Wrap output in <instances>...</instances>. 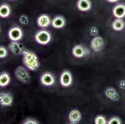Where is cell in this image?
Masks as SVG:
<instances>
[{
    "mask_svg": "<svg viewBox=\"0 0 125 124\" xmlns=\"http://www.w3.org/2000/svg\"><path fill=\"white\" fill-rule=\"evenodd\" d=\"M22 62L25 67L31 71H36L40 66L39 59L33 51L24 49L22 53Z\"/></svg>",
    "mask_w": 125,
    "mask_h": 124,
    "instance_id": "6da1fadb",
    "label": "cell"
},
{
    "mask_svg": "<svg viewBox=\"0 0 125 124\" xmlns=\"http://www.w3.org/2000/svg\"><path fill=\"white\" fill-rule=\"evenodd\" d=\"M34 39L37 44L45 45L51 42L52 36L51 33L47 30L42 29V30H38L35 34Z\"/></svg>",
    "mask_w": 125,
    "mask_h": 124,
    "instance_id": "7a4b0ae2",
    "label": "cell"
},
{
    "mask_svg": "<svg viewBox=\"0 0 125 124\" xmlns=\"http://www.w3.org/2000/svg\"><path fill=\"white\" fill-rule=\"evenodd\" d=\"M14 75L17 79L25 84H28L31 82V75L24 67L19 66L14 70Z\"/></svg>",
    "mask_w": 125,
    "mask_h": 124,
    "instance_id": "3957f363",
    "label": "cell"
},
{
    "mask_svg": "<svg viewBox=\"0 0 125 124\" xmlns=\"http://www.w3.org/2000/svg\"><path fill=\"white\" fill-rule=\"evenodd\" d=\"M73 56L77 58H82L90 53V51L87 47L81 44L75 45L72 50Z\"/></svg>",
    "mask_w": 125,
    "mask_h": 124,
    "instance_id": "277c9868",
    "label": "cell"
},
{
    "mask_svg": "<svg viewBox=\"0 0 125 124\" xmlns=\"http://www.w3.org/2000/svg\"><path fill=\"white\" fill-rule=\"evenodd\" d=\"M8 36L10 40L18 42L22 39L23 37V30L19 26H14L9 30Z\"/></svg>",
    "mask_w": 125,
    "mask_h": 124,
    "instance_id": "5b68a950",
    "label": "cell"
},
{
    "mask_svg": "<svg viewBox=\"0 0 125 124\" xmlns=\"http://www.w3.org/2000/svg\"><path fill=\"white\" fill-rule=\"evenodd\" d=\"M73 83L72 74L69 70H64L60 76V83L63 87H67L71 86Z\"/></svg>",
    "mask_w": 125,
    "mask_h": 124,
    "instance_id": "8992f818",
    "label": "cell"
},
{
    "mask_svg": "<svg viewBox=\"0 0 125 124\" xmlns=\"http://www.w3.org/2000/svg\"><path fill=\"white\" fill-rule=\"evenodd\" d=\"M104 39L101 36H95L90 42V47L94 52L100 51L104 47Z\"/></svg>",
    "mask_w": 125,
    "mask_h": 124,
    "instance_id": "52a82bcc",
    "label": "cell"
},
{
    "mask_svg": "<svg viewBox=\"0 0 125 124\" xmlns=\"http://www.w3.org/2000/svg\"><path fill=\"white\" fill-rule=\"evenodd\" d=\"M40 81L42 85L45 86H51L54 85L55 83V78L54 75L51 73L45 72L41 75L40 78Z\"/></svg>",
    "mask_w": 125,
    "mask_h": 124,
    "instance_id": "ba28073f",
    "label": "cell"
},
{
    "mask_svg": "<svg viewBox=\"0 0 125 124\" xmlns=\"http://www.w3.org/2000/svg\"><path fill=\"white\" fill-rule=\"evenodd\" d=\"M13 103V97L10 93H0V105L3 107L11 106Z\"/></svg>",
    "mask_w": 125,
    "mask_h": 124,
    "instance_id": "9c48e42d",
    "label": "cell"
},
{
    "mask_svg": "<svg viewBox=\"0 0 125 124\" xmlns=\"http://www.w3.org/2000/svg\"><path fill=\"white\" fill-rule=\"evenodd\" d=\"M52 20L49 15L43 14L37 18V24L41 28H47L49 26L51 25Z\"/></svg>",
    "mask_w": 125,
    "mask_h": 124,
    "instance_id": "30bf717a",
    "label": "cell"
},
{
    "mask_svg": "<svg viewBox=\"0 0 125 124\" xmlns=\"http://www.w3.org/2000/svg\"><path fill=\"white\" fill-rule=\"evenodd\" d=\"M51 25L56 29H62L66 25V20L62 16H56L52 20Z\"/></svg>",
    "mask_w": 125,
    "mask_h": 124,
    "instance_id": "8fae6325",
    "label": "cell"
},
{
    "mask_svg": "<svg viewBox=\"0 0 125 124\" xmlns=\"http://www.w3.org/2000/svg\"><path fill=\"white\" fill-rule=\"evenodd\" d=\"M69 121L72 124H77L80 122L82 119V114L78 109H73L69 114Z\"/></svg>",
    "mask_w": 125,
    "mask_h": 124,
    "instance_id": "7c38bea8",
    "label": "cell"
},
{
    "mask_svg": "<svg viewBox=\"0 0 125 124\" xmlns=\"http://www.w3.org/2000/svg\"><path fill=\"white\" fill-rule=\"evenodd\" d=\"M77 7L82 12H87L92 8V2L90 0H78Z\"/></svg>",
    "mask_w": 125,
    "mask_h": 124,
    "instance_id": "4fadbf2b",
    "label": "cell"
},
{
    "mask_svg": "<svg viewBox=\"0 0 125 124\" xmlns=\"http://www.w3.org/2000/svg\"><path fill=\"white\" fill-rule=\"evenodd\" d=\"M9 49L13 54L16 55L22 54L24 50V48L16 41H12L9 44Z\"/></svg>",
    "mask_w": 125,
    "mask_h": 124,
    "instance_id": "5bb4252c",
    "label": "cell"
},
{
    "mask_svg": "<svg viewBox=\"0 0 125 124\" xmlns=\"http://www.w3.org/2000/svg\"><path fill=\"white\" fill-rule=\"evenodd\" d=\"M113 14L116 18H123L125 17V4H118L113 9Z\"/></svg>",
    "mask_w": 125,
    "mask_h": 124,
    "instance_id": "9a60e30c",
    "label": "cell"
},
{
    "mask_svg": "<svg viewBox=\"0 0 125 124\" xmlns=\"http://www.w3.org/2000/svg\"><path fill=\"white\" fill-rule=\"evenodd\" d=\"M125 27V22L121 18H116L112 23V28L115 31H121Z\"/></svg>",
    "mask_w": 125,
    "mask_h": 124,
    "instance_id": "2e32d148",
    "label": "cell"
},
{
    "mask_svg": "<svg viewBox=\"0 0 125 124\" xmlns=\"http://www.w3.org/2000/svg\"><path fill=\"white\" fill-rule=\"evenodd\" d=\"M10 81L11 78L7 72L4 71L0 74V87H4L8 86L10 83Z\"/></svg>",
    "mask_w": 125,
    "mask_h": 124,
    "instance_id": "e0dca14e",
    "label": "cell"
},
{
    "mask_svg": "<svg viewBox=\"0 0 125 124\" xmlns=\"http://www.w3.org/2000/svg\"><path fill=\"white\" fill-rule=\"evenodd\" d=\"M11 8L8 4L0 5V18H6L11 14Z\"/></svg>",
    "mask_w": 125,
    "mask_h": 124,
    "instance_id": "ac0fdd59",
    "label": "cell"
},
{
    "mask_svg": "<svg viewBox=\"0 0 125 124\" xmlns=\"http://www.w3.org/2000/svg\"><path fill=\"white\" fill-rule=\"evenodd\" d=\"M94 122H95V124H106L108 121L104 115H98L95 117Z\"/></svg>",
    "mask_w": 125,
    "mask_h": 124,
    "instance_id": "d6986e66",
    "label": "cell"
},
{
    "mask_svg": "<svg viewBox=\"0 0 125 124\" xmlns=\"http://www.w3.org/2000/svg\"><path fill=\"white\" fill-rule=\"evenodd\" d=\"M116 93H117L116 91L113 87H108L104 91V94L106 95V97L110 99H111V97H113Z\"/></svg>",
    "mask_w": 125,
    "mask_h": 124,
    "instance_id": "ffe728a7",
    "label": "cell"
},
{
    "mask_svg": "<svg viewBox=\"0 0 125 124\" xmlns=\"http://www.w3.org/2000/svg\"><path fill=\"white\" fill-rule=\"evenodd\" d=\"M8 51L4 46H0V58L3 59L8 56Z\"/></svg>",
    "mask_w": 125,
    "mask_h": 124,
    "instance_id": "44dd1931",
    "label": "cell"
},
{
    "mask_svg": "<svg viewBox=\"0 0 125 124\" xmlns=\"http://www.w3.org/2000/svg\"><path fill=\"white\" fill-rule=\"evenodd\" d=\"M108 124H121L122 122L120 118L118 117H113L108 120L107 122Z\"/></svg>",
    "mask_w": 125,
    "mask_h": 124,
    "instance_id": "7402d4cb",
    "label": "cell"
},
{
    "mask_svg": "<svg viewBox=\"0 0 125 124\" xmlns=\"http://www.w3.org/2000/svg\"><path fill=\"white\" fill-rule=\"evenodd\" d=\"M23 124H39V122H38V120H36L34 119H32V118H28L26 119V120H24V122H22Z\"/></svg>",
    "mask_w": 125,
    "mask_h": 124,
    "instance_id": "603a6c76",
    "label": "cell"
},
{
    "mask_svg": "<svg viewBox=\"0 0 125 124\" xmlns=\"http://www.w3.org/2000/svg\"><path fill=\"white\" fill-rule=\"evenodd\" d=\"M19 22L23 25H27L29 23V19L26 15H22L19 18Z\"/></svg>",
    "mask_w": 125,
    "mask_h": 124,
    "instance_id": "cb8c5ba5",
    "label": "cell"
},
{
    "mask_svg": "<svg viewBox=\"0 0 125 124\" xmlns=\"http://www.w3.org/2000/svg\"><path fill=\"white\" fill-rule=\"evenodd\" d=\"M98 29L95 26H92L90 29V35H92V36H96L98 34Z\"/></svg>",
    "mask_w": 125,
    "mask_h": 124,
    "instance_id": "d4e9b609",
    "label": "cell"
},
{
    "mask_svg": "<svg viewBox=\"0 0 125 124\" xmlns=\"http://www.w3.org/2000/svg\"><path fill=\"white\" fill-rule=\"evenodd\" d=\"M119 86H120V88L125 89V79H121L120 81V83H119Z\"/></svg>",
    "mask_w": 125,
    "mask_h": 124,
    "instance_id": "484cf974",
    "label": "cell"
},
{
    "mask_svg": "<svg viewBox=\"0 0 125 124\" xmlns=\"http://www.w3.org/2000/svg\"><path fill=\"white\" fill-rule=\"evenodd\" d=\"M119 99H120V96H119V94H118V93H116L114 95H113V97H111V100H112V101H117L119 100Z\"/></svg>",
    "mask_w": 125,
    "mask_h": 124,
    "instance_id": "4316f807",
    "label": "cell"
},
{
    "mask_svg": "<svg viewBox=\"0 0 125 124\" xmlns=\"http://www.w3.org/2000/svg\"><path fill=\"white\" fill-rule=\"evenodd\" d=\"M106 1H108V2H110V3H116V2L118 1L119 0H106Z\"/></svg>",
    "mask_w": 125,
    "mask_h": 124,
    "instance_id": "83f0119b",
    "label": "cell"
},
{
    "mask_svg": "<svg viewBox=\"0 0 125 124\" xmlns=\"http://www.w3.org/2000/svg\"><path fill=\"white\" fill-rule=\"evenodd\" d=\"M0 32H1V28H0Z\"/></svg>",
    "mask_w": 125,
    "mask_h": 124,
    "instance_id": "f1b7e54d",
    "label": "cell"
}]
</instances>
